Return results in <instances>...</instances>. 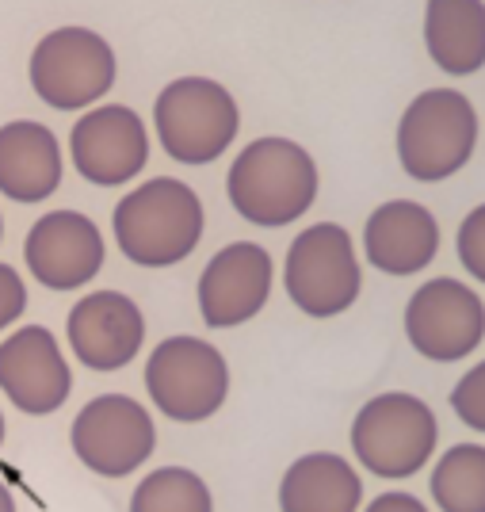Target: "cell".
<instances>
[{"instance_id": "cell-1", "label": "cell", "mask_w": 485, "mask_h": 512, "mask_svg": "<svg viewBox=\"0 0 485 512\" xmlns=\"http://www.w3.org/2000/svg\"><path fill=\"white\" fill-rule=\"evenodd\" d=\"M233 211L253 226H291L314 207L317 165L291 138H256L226 176Z\"/></svg>"}, {"instance_id": "cell-2", "label": "cell", "mask_w": 485, "mask_h": 512, "mask_svg": "<svg viewBox=\"0 0 485 512\" xmlns=\"http://www.w3.org/2000/svg\"><path fill=\"white\" fill-rule=\"evenodd\" d=\"M111 226L130 264L172 268L188 260L203 237V203L184 180L157 176L119 199Z\"/></svg>"}, {"instance_id": "cell-3", "label": "cell", "mask_w": 485, "mask_h": 512, "mask_svg": "<svg viewBox=\"0 0 485 512\" xmlns=\"http://www.w3.org/2000/svg\"><path fill=\"white\" fill-rule=\"evenodd\" d=\"M157 142L180 165H211L233 146L241 111L230 88L211 77H180L161 88L153 104Z\"/></svg>"}, {"instance_id": "cell-4", "label": "cell", "mask_w": 485, "mask_h": 512, "mask_svg": "<svg viewBox=\"0 0 485 512\" xmlns=\"http://www.w3.org/2000/svg\"><path fill=\"white\" fill-rule=\"evenodd\" d=\"M478 146V111L459 88H428L398 123V161L421 184L463 169Z\"/></svg>"}, {"instance_id": "cell-5", "label": "cell", "mask_w": 485, "mask_h": 512, "mask_svg": "<svg viewBox=\"0 0 485 512\" xmlns=\"http://www.w3.org/2000/svg\"><path fill=\"white\" fill-rule=\"evenodd\" d=\"M440 440L436 413L417 394L386 390L371 398L352 421V451L375 478L401 482L413 478L432 459Z\"/></svg>"}, {"instance_id": "cell-6", "label": "cell", "mask_w": 485, "mask_h": 512, "mask_svg": "<svg viewBox=\"0 0 485 512\" xmlns=\"http://www.w3.org/2000/svg\"><path fill=\"white\" fill-rule=\"evenodd\" d=\"M283 287L302 314L337 318L363 291V268L352 249V237L337 222L306 226L287 249Z\"/></svg>"}, {"instance_id": "cell-7", "label": "cell", "mask_w": 485, "mask_h": 512, "mask_svg": "<svg viewBox=\"0 0 485 512\" xmlns=\"http://www.w3.org/2000/svg\"><path fill=\"white\" fill-rule=\"evenodd\" d=\"M146 390L169 421H211L230 394V367L203 337H169L146 360Z\"/></svg>"}, {"instance_id": "cell-8", "label": "cell", "mask_w": 485, "mask_h": 512, "mask_svg": "<svg viewBox=\"0 0 485 512\" xmlns=\"http://www.w3.org/2000/svg\"><path fill=\"white\" fill-rule=\"evenodd\" d=\"M115 85V54L88 27H58L31 54V88L54 111H85Z\"/></svg>"}, {"instance_id": "cell-9", "label": "cell", "mask_w": 485, "mask_h": 512, "mask_svg": "<svg viewBox=\"0 0 485 512\" xmlns=\"http://www.w3.org/2000/svg\"><path fill=\"white\" fill-rule=\"evenodd\" d=\"M73 451L100 478H127L157 448V425L142 402L127 394H100L73 417Z\"/></svg>"}, {"instance_id": "cell-10", "label": "cell", "mask_w": 485, "mask_h": 512, "mask_svg": "<svg viewBox=\"0 0 485 512\" xmlns=\"http://www.w3.org/2000/svg\"><path fill=\"white\" fill-rule=\"evenodd\" d=\"M409 344L432 363H455L478 352L485 337V306L474 287L436 276L413 291L405 306Z\"/></svg>"}, {"instance_id": "cell-11", "label": "cell", "mask_w": 485, "mask_h": 512, "mask_svg": "<svg viewBox=\"0 0 485 512\" xmlns=\"http://www.w3.org/2000/svg\"><path fill=\"white\" fill-rule=\"evenodd\" d=\"M73 165L88 184L119 188L134 180L149 161V134L138 111L127 104H104L77 119L69 134Z\"/></svg>"}, {"instance_id": "cell-12", "label": "cell", "mask_w": 485, "mask_h": 512, "mask_svg": "<svg viewBox=\"0 0 485 512\" xmlns=\"http://www.w3.org/2000/svg\"><path fill=\"white\" fill-rule=\"evenodd\" d=\"M272 253L256 241H233L207 260L199 276V314L211 329H237L272 299Z\"/></svg>"}, {"instance_id": "cell-13", "label": "cell", "mask_w": 485, "mask_h": 512, "mask_svg": "<svg viewBox=\"0 0 485 512\" xmlns=\"http://www.w3.org/2000/svg\"><path fill=\"white\" fill-rule=\"evenodd\" d=\"M23 260L31 276L50 291H77L104 268V237L100 226L81 211L43 214L23 241Z\"/></svg>"}, {"instance_id": "cell-14", "label": "cell", "mask_w": 485, "mask_h": 512, "mask_svg": "<svg viewBox=\"0 0 485 512\" xmlns=\"http://www.w3.org/2000/svg\"><path fill=\"white\" fill-rule=\"evenodd\" d=\"M0 390L31 417H46L65 406L73 371L58 348V337L46 325H27L0 341Z\"/></svg>"}, {"instance_id": "cell-15", "label": "cell", "mask_w": 485, "mask_h": 512, "mask_svg": "<svg viewBox=\"0 0 485 512\" xmlns=\"http://www.w3.org/2000/svg\"><path fill=\"white\" fill-rule=\"evenodd\" d=\"M73 356L92 371L127 367L146 341V318L123 291H92L69 310L65 321Z\"/></svg>"}, {"instance_id": "cell-16", "label": "cell", "mask_w": 485, "mask_h": 512, "mask_svg": "<svg viewBox=\"0 0 485 512\" xmlns=\"http://www.w3.org/2000/svg\"><path fill=\"white\" fill-rule=\"evenodd\" d=\"M363 253L386 276H413L440 253V226L428 207L413 199H390L371 211L363 226Z\"/></svg>"}, {"instance_id": "cell-17", "label": "cell", "mask_w": 485, "mask_h": 512, "mask_svg": "<svg viewBox=\"0 0 485 512\" xmlns=\"http://www.w3.org/2000/svg\"><path fill=\"white\" fill-rule=\"evenodd\" d=\"M62 184V146L43 123L16 119L0 127V192L12 203H43Z\"/></svg>"}, {"instance_id": "cell-18", "label": "cell", "mask_w": 485, "mask_h": 512, "mask_svg": "<svg viewBox=\"0 0 485 512\" xmlns=\"http://www.w3.org/2000/svg\"><path fill=\"white\" fill-rule=\"evenodd\" d=\"M359 501V474L333 451H310L295 459L279 482V512H359Z\"/></svg>"}, {"instance_id": "cell-19", "label": "cell", "mask_w": 485, "mask_h": 512, "mask_svg": "<svg viewBox=\"0 0 485 512\" xmlns=\"http://www.w3.org/2000/svg\"><path fill=\"white\" fill-rule=\"evenodd\" d=\"M424 46L451 77H470L485 65V4L432 0L424 8Z\"/></svg>"}, {"instance_id": "cell-20", "label": "cell", "mask_w": 485, "mask_h": 512, "mask_svg": "<svg viewBox=\"0 0 485 512\" xmlns=\"http://www.w3.org/2000/svg\"><path fill=\"white\" fill-rule=\"evenodd\" d=\"M432 501L440 512H485V448L455 444L432 470Z\"/></svg>"}, {"instance_id": "cell-21", "label": "cell", "mask_w": 485, "mask_h": 512, "mask_svg": "<svg viewBox=\"0 0 485 512\" xmlns=\"http://www.w3.org/2000/svg\"><path fill=\"white\" fill-rule=\"evenodd\" d=\"M130 512H214V497L195 470L157 467L138 482Z\"/></svg>"}, {"instance_id": "cell-22", "label": "cell", "mask_w": 485, "mask_h": 512, "mask_svg": "<svg viewBox=\"0 0 485 512\" xmlns=\"http://www.w3.org/2000/svg\"><path fill=\"white\" fill-rule=\"evenodd\" d=\"M451 409L459 413V421L474 432H485V367H470L459 386L451 390Z\"/></svg>"}, {"instance_id": "cell-23", "label": "cell", "mask_w": 485, "mask_h": 512, "mask_svg": "<svg viewBox=\"0 0 485 512\" xmlns=\"http://www.w3.org/2000/svg\"><path fill=\"white\" fill-rule=\"evenodd\" d=\"M459 260L474 279H485V207H474L459 226Z\"/></svg>"}, {"instance_id": "cell-24", "label": "cell", "mask_w": 485, "mask_h": 512, "mask_svg": "<svg viewBox=\"0 0 485 512\" xmlns=\"http://www.w3.org/2000/svg\"><path fill=\"white\" fill-rule=\"evenodd\" d=\"M23 310H27V287H23L20 272L0 264V329H8Z\"/></svg>"}, {"instance_id": "cell-25", "label": "cell", "mask_w": 485, "mask_h": 512, "mask_svg": "<svg viewBox=\"0 0 485 512\" xmlns=\"http://www.w3.org/2000/svg\"><path fill=\"white\" fill-rule=\"evenodd\" d=\"M363 512H428V509H424L421 497H413V493H382Z\"/></svg>"}, {"instance_id": "cell-26", "label": "cell", "mask_w": 485, "mask_h": 512, "mask_svg": "<svg viewBox=\"0 0 485 512\" xmlns=\"http://www.w3.org/2000/svg\"><path fill=\"white\" fill-rule=\"evenodd\" d=\"M0 512H16V501H12V490L0 482Z\"/></svg>"}, {"instance_id": "cell-27", "label": "cell", "mask_w": 485, "mask_h": 512, "mask_svg": "<svg viewBox=\"0 0 485 512\" xmlns=\"http://www.w3.org/2000/svg\"><path fill=\"white\" fill-rule=\"evenodd\" d=\"M0 444H4V413H0Z\"/></svg>"}, {"instance_id": "cell-28", "label": "cell", "mask_w": 485, "mask_h": 512, "mask_svg": "<svg viewBox=\"0 0 485 512\" xmlns=\"http://www.w3.org/2000/svg\"><path fill=\"white\" fill-rule=\"evenodd\" d=\"M0 237H4V218H0Z\"/></svg>"}]
</instances>
